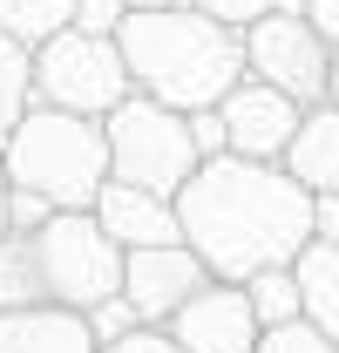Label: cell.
I'll list each match as a JSON object with an SVG mask.
<instances>
[{
  "instance_id": "277c9868",
  "label": "cell",
  "mask_w": 339,
  "mask_h": 353,
  "mask_svg": "<svg viewBox=\"0 0 339 353\" xmlns=\"http://www.w3.org/2000/svg\"><path fill=\"white\" fill-rule=\"evenodd\" d=\"M7 176L21 197H34L48 211H95L102 183H109V130L102 116H75V109H54V102H34L7 143Z\"/></svg>"
},
{
  "instance_id": "9c48e42d",
  "label": "cell",
  "mask_w": 339,
  "mask_h": 353,
  "mask_svg": "<svg viewBox=\"0 0 339 353\" xmlns=\"http://www.w3.org/2000/svg\"><path fill=\"white\" fill-rule=\"evenodd\" d=\"M170 340L183 353H258L265 319H258L245 279H204V292L170 319Z\"/></svg>"
},
{
  "instance_id": "d4e9b609",
  "label": "cell",
  "mask_w": 339,
  "mask_h": 353,
  "mask_svg": "<svg viewBox=\"0 0 339 353\" xmlns=\"http://www.w3.org/2000/svg\"><path fill=\"white\" fill-rule=\"evenodd\" d=\"M319 238L339 245V197H319Z\"/></svg>"
},
{
  "instance_id": "9a60e30c",
  "label": "cell",
  "mask_w": 339,
  "mask_h": 353,
  "mask_svg": "<svg viewBox=\"0 0 339 353\" xmlns=\"http://www.w3.org/2000/svg\"><path fill=\"white\" fill-rule=\"evenodd\" d=\"M28 109H34V48L0 28V143Z\"/></svg>"
},
{
  "instance_id": "7402d4cb",
  "label": "cell",
  "mask_w": 339,
  "mask_h": 353,
  "mask_svg": "<svg viewBox=\"0 0 339 353\" xmlns=\"http://www.w3.org/2000/svg\"><path fill=\"white\" fill-rule=\"evenodd\" d=\"M88 319H95V333H102V340H116V333H129V326H143V319H136V306H129L123 292H116V299H102Z\"/></svg>"
},
{
  "instance_id": "ba28073f",
  "label": "cell",
  "mask_w": 339,
  "mask_h": 353,
  "mask_svg": "<svg viewBox=\"0 0 339 353\" xmlns=\"http://www.w3.org/2000/svg\"><path fill=\"white\" fill-rule=\"evenodd\" d=\"M204 279H217V272L197 259L183 238L123 252V299L136 306V319H143V326H170L176 312L204 292Z\"/></svg>"
},
{
  "instance_id": "8fae6325",
  "label": "cell",
  "mask_w": 339,
  "mask_h": 353,
  "mask_svg": "<svg viewBox=\"0 0 339 353\" xmlns=\"http://www.w3.org/2000/svg\"><path fill=\"white\" fill-rule=\"evenodd\" d=\"M95 218L109 224V238L136 252V245H170L183 238V218H176V197L150 190V183H129V176H109L102 197H95Z\"/></svg>"
},
{
  "instance_id": "7c38bea8",
  "label": "cell",
  "mask_w": 339,
  "mask_h": 353,
  "mask_svg": "<svg viewBox=\"0 0 339 353\" xmlns=\"http://www.w3.org/2000/svg\"><path fill=\"white\" fill-rule=\"evenodd\" d=\"M102 333L75 306H0V353H95Z\"/></svg>"
},
{
  "instance_id": "d6986e66",
  "label": "cell",
  "mask_w": 339,
  "mask_h": 353,
  "mask_svg": "<svg viewBox=\"0 0 339 353\" xmlns=\"http://www.w3.org/2000/svg\"><path fill=\"white\" fill-rule=\"evenodd\" d=\"M95 353H183V347L170 340V326H129V333H116V340H102Z\"/></svg>"
},
{
  "instance_id": "2e32d148",
  "label": "cell",
  "mask_w": 339,
  "mask_h": 353,
  "mask_svg": "<svg viewBox=\"0 0 339 353\" xmlns=\"http://www.w3.org/2000/svg\"><path fill=\"white\" fill-rule=\"evenodd\" d=\"M75 14H82V0H0V28L28 48H41L48 34L75 28Z\"/></svg>"
},
{
  "instance_id": "3957f363",
  "label": "cell",
  "mask_w": 339,
  "mask_h": 353,
  "mask_svg": "<svg viewBox=\"0 0 339 353\" xmlns=\"http://www.w3.org/2000/svg\"><path fill=\"white\" fill-rule=\"evenodd\" d=\"M123 292V245L95 211H41L0 231V306L95 312Z\"/></svg>"
},
{
  "instance_id": "ffe728a7",
  "label": "cell",
  "mask_w": 339,
  "mask_h": 353,
  "mask_svg": "<svg viewBox=\"0 0 339 353\" xmlns=\"http://www.w3.org/2000/svg\"><path fill=\"white\" fill-rule=\"evenodd\" d=\"M190 7H204L211 21H224V28H251L258 14H271L278 0H190Z\"/></svg>"
},
{
  "instance_id": "30bf717a",
  "label": "cell",
  "mask_w": 339,
  "mask_h": 353,
  "mask_svg": "<svg viewBox=\"0 0 339 353\" xmlns=\"http://www.w3.org/2000/svg\"><path fill=\"white\" fill-rule=\"evenodd\" d=\"M217 116H224V136H231L238 157H271V163H285L298 123H305V102H292L285 88L258 82V75H245V82L217 102Z\"/></svg>"
},
{
  "instance_id": "83f0119b",
  "label": "cell",
  "mask_w": 339,
  "mask_h": 353,
  "mask_svg": "<svg viewBox=\"0 0 339 353\" xmlns=\"http://www.w3.org/2000/svg\"><path fill=\"white\" fill-rule=\"evenodd\" d=\"M136 7H163V0H136Z\"/></svg>"
},
{
  "instance_id": "e0dca14e",
  "label": "cell",
  "mask_w": 339,
  "mask_h": 353,
  "mask_svg": "<svg viewBox=\"0 0 339 353\" xmlns=\"http://www.w3.org/2000/svg\"><path fill=\"white\" fill-rule=\"evenodd\" d=\"M245 292H251V306L265 326H285V319H305V285H298V265H271V272H258L245 279Z\"/></svg>"
},
{
  "instance_id": "603a6c76",
  "label": "cell",
  "mask_w": 339,
  "mask_h": 353,
  "mask_svg": "<svg viewBox=\"0 0 339 353\" xmlns=\"http://www.w3.org/2000/svg\"><path fill=\"white\" fill-rule=\"evenodd\" d=\"M190 136H197L204 157H224V150H231V136H224V116H217V109H190Z\"/></svg>"
},
{
  "instance_id": "6da1fadb",
  "label": "cell",
  "mask_w": 339,
  "mask_h": 353,
  "mask_svg": "<svg viewBox=\"0 0 339 353\" xmlns=\"http://www.w3.org/2000/svg\"><path fill=\"white\" fill-rule=\"evenodd\" d=\"M183 245L217 279H258L271 265H292L319 238V197L271 157H204L197 176L176 190Z\"/></svg>"
},
{
  "instance_id": "4fadbf2b",
  "label": "cell",
  "mask_w": 339,
  "mask_h": 353,
  "mask_svg": "<svg viewBox=\"0 0 339 353\" xmlns=\"http://www.w3.org/2000/svg\"><path fill=\"white\" fill-rule=\"evenodd\" d=\"M285 170H292L312 197H339V109L333 102L305 109L292 150H285Z\"/></svg>"
},
{
  "instance_id": "5bb4252c",
  "label": "cell",
  "mask_w": 339,
  "mask_h": 353,
  "mask_svg": "<svg viewBox=\"0 0 339 353\" xmlns=\"http://www.w3.org/2000/svg\"><path fill=\"white\" fill-rule=\"evenodd\" d=\"M292 265H298V285H305V319L339 340V245L333 238H312Z\"/></svg>"
},
{
  "instance_id": "7a4b0ae2",
  "label": "cell",
  "mask_w": 339,
  "mask_h": 353,
  "mask_svg": "<svg viewBox=\"0 0 339 353\" xmlns=\"http://www.w3.org/2000/svg\"><path fill=\"white\" fill-rule=\"evenodd\" d=\"M123 61L143 95H156L170 109H217L231 88L245 82V28H224L190 0H163V7H129L116 28Z\"/></svg>"
},
{
  "instance_id": "52a82bcc",
  "label": "cell",
  "mask_w": 339,
  "mask_h": 353,
  "mask_svg": "<svg viewBox=\"0 0 339 353\" xmlns=\"http://www.w3.org/2000/svg\"><path fill=\"white\" fill-rule=\"evenodd\" d=\"M333 61H339V48L326 41V28H319L305 7H271V14H258L251 28H245V75L285 88L305 109L326 102Z\"/></svg>"
},
{
  "instance_id": "5b68a950",
  "label": "cell",
  "mask_w": 339,
  "mask_h": 353,
  "mask_svg": "<svg viewBox=\"0 0 339 353\" xmlns=\"http://www.w3.org/2000/svg\"><path fill=\"white\" fill-rule=\"evenodd\" d=\"M102 130H109V176H129V183H150V190H163L176 197L197 163H204V150H197V136H190V116L183 109H170L156 95H123L109 116H102Z\"/></svg>"
},
{
  "instance_id": "4316f807",
  "label": "cell",
  "mask_w": 339,
  "mask_h": 353,
  "mask_svg": "<svg viewBox=\"0 0 339 353\" xmlns=\"http://www.w3.org/2000/svg\"><path fill=\"white\" fill-rule=\"evenodd\" d=\"M326 102H333V109H339V61H333V88H326Z\"/></svg>"
},
{
  "instance_id": "484cf974",
  "label": "cell",
  "mask_w": 339,
  "mask_h": 353,
  "mask_svg": "<svg viewBox=\"0 0 339 353\" xmlns=\"http://www.w3.org/2000/svg\"><path fill=\"white\" fill-rule=\"evenodd\" d=\"M14 224V176H7V157H0V231Z\"/></svg>"
},
{
  "instance_id": "cb8c5ba5",
  "label": "cell",
  "mask_w": 339,
  "mask_h": 353,
  "mask_svg": "<svg viewBox=\"0 0 339 353\" xmlns=\"http://www.w3.org/2000/svg\"><path fill=\"white\" fill-rule=\"evenodd\" d=\"M305 14H312V21L326 28V41L339 48V0H305Z\"/></svg>"
},
{
  "instance_id": "ac0fdd59",
  "label": "cell",
  "mask_w": 339,
  "mask_h": 353,
  "mask_svg": "<svg viewBox=\"0 0 339 353\" xmlns=\"http://www.w3.org/2000/svg\"><path fill=\"white\" fill-rule=\"evenodd\" d=\"M258 353H339V340L312 319H285V326H265Z\"/></svg>"
},
{
  "instance_id": "8992f818",
  "label": "cell",
  "mask_w": 339,
  "mask_h": 353,
  "mask_svg": "<svg viewBox=\"0 0 339 353\" xmlns=\"http://www.w3.org/2000/svg\"><path fill=\"white\" fill-rule=\"evenodd\" d=\"M123 95H136V75H129L116 34L61 28L34 48V102L75 109V116H109Z\"/></svg>"
},
{
  "instance_id": "44dd1931",
  "label": "cell",
  "mask_w": 339,
  "mask_h": 353,
  "mask_svg": "<svg viewBox=\"0 0 339 353\" xmlns=\"http://www.w3.org/2000/svg\"><path fill=\"white\" fill-rule=\"evenodd\" d=\"M129 7H136V0H82L75 28H95V34H116V28L129 21Z\"/></svg>"
}]
</instances>
